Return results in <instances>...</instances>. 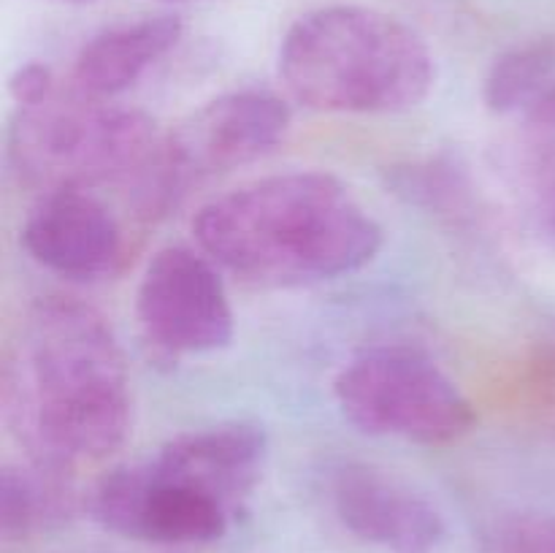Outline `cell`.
Returning a JSON list of instances; mask_svg holds the SVG:
<instances>
[{
  "instance_id": "cell-12",
  "label": "cell",
  "mask_w": 555,
  "mask_h": 553,
  "mask_svg": "<svg viewBox=\"0 0 555 553\" xmlns=\"http://www.w3.org/2000/svg\"><path fill=\"white\" fill-rule=\"evenodd\" d=\"M179 38H182V22L173 14L144 16V20L106 27L76 54L70 90L95 101H108L130 90L150 65L177 47Z\"/></svg>"
},
{
  "instance_id": "cell-5",
  "label": "cell",
  "mask_w": 555,
  "mask_h": 553,
  "mask_svg": "<svg viewBox=\"0 0 555 553\" xmlns=\"http://www.w3.org/2000/svg\"><path fill=\"white\" fill-rule=\"evenodd\" d=\"M334 396L341 415L372 437L442 448L477 426L464 390L412 347H374L356 356L336 374Z\"/></svg>"
},
{
  "instance_id": "cell-9",
  "label": "cell",
  "mask_w": 555,
  "mask_h": 553,
  "mask_svg": "<svg viewBox=\"0 0 555 553\" xmlns=\"http://www.w3.org/2000/svg\"><path fill=\"white\" fill-rule=\"evenodd\" d=\"M331 507L352 537L385 553H437L448 540L437 504L377 466H339L331 477Z\"/></svg>"
},
{
  "instance_id": "cell-16",
  "label": "cell",
  "mask_w": 555,
  "mask_h": 553,
  "mask_svg": "<svg viewBox=\"0 0 555 553\" xmlns=\"http://www.w3.org/2000/svg\"><path fill=\"white\" fill-rule=\"evenodd\" d=\"M493 553H555L553 513H515L493 529Z\"/></svg>"
},
{
  "instance_id": "cell-8",
  "label": "cell",
  "mask_w": 555,
  "mask_h": 553,
  "mask_svg": "<svg viewBox=\"0 0 555 553\" xmlns=\"http://www.w3.org/2000/svg\"><path fill=\"white\" fill-rule=\"evenodd\" d=\"M135 320L146 345L168 358L222 350L236 331L217 263L184 244L152 255L135 291Z\"/></svg>"
},
{
  "instance_id": "cell-15",
  "label": "cell",
  "mask_w": 555,
  "mask_h": 553,
  "mask_svg": "<svg viewBox=\"0 0 555 553\" xmlns=\"http://www.w3.org/2000/svg\"><path fill=\"white\" fill-rule=\"evenodd\" d=\"M515 173L526 220L555 249V136L526 146Z\"/></svg>"
},
{
  "instance_id": "cell-19",
  "label": "cell",
  "mask_w": 555,
  "mask_h": 553,
  "mask_svg": "<svg viewBox=\"0 0 555 553\" xmlns=\"http://www.w3.org/2000/svg\"><path fill=\"white\" fill-rule=\"evenodd\" d=\"M171 3H182V0H171Z\"/></svg>"
},
{
  "instance_id": "cell-1",
  "label": "cell",
  "mask_w": 555,
  "mask_h": 553,
  "mask_svg": "<svg viewBox=\"0 0 555 553\" xmlns=\"http://www.w3.org/2000/svg\"><path fill=\"white\" fill-rule=\"evenodd\" d=\"M3 410L30 464L43 470L70 475L117 453L133 401L106 318L76 298H38L5 356Z\"/></svg>"
},
{
  "instance_id": "cell-17",
  "label": "cell",
  "mask_w": 555,
  "mask_h": 553,
  "mask_svg": "<svg viewBox=\"0 0 555 553\" xmlns=\"http://www.w3.org/2000/svg\"><path fill=\"white\" fill-rule=\"evenodd\" d=\"M9 92L16 106L27 108L52 98L57 92V85H54V76L47 65L27 63L14 70V76L9 81Z\"/></svg>"
},
{
  "instance_id": "cell-2",
  "label": "cell",
  "mask_w": 555,
  "mask_h": 553,
  "mask_svg": "<svg viewBox=\"0 0 555 553\" xmlns=\"http://www.w3.org/2000/svg\"><path fill=\"white\" fill-rule=\"evenodd\" d=\"M198 247L258 287H304L372 263L383 228L334 173L287 171L238 184L193 220Z\"/></svg>"
},
{
  "instance_id": "cell-3",
  "label": "cell",
  "mask_w": 555,
  "mask_h": 553,
  "mask_svg": "<svg viewBox=\"0 0 555 553\" xmlns=\"http://www.w3.org/2000/svg\"><path fill=\"white\" fill-rule=\"evenodd\" d=\"M280 76L314 112L396 114L426 101L437 68L426 41L396 16L323 5L287 27Z\"/></svg>"
},
{
  "instance_id": "cell-11",
  "label": "cell",
  "mask_w": 555,
  "mask_h": 553,
  "mask_svg": "<svg viewBox=\"0 0 555 553\" xmlns=\"http://www.w3.org/2000/svg\"><path fill=\"white\" fill-rule=\"evenodd\" d=\"M155 455L236 510L263 477L269 437L258 423H217L177 434Z\"/></svg>"
},
{
  "instance_id": "cell-7",
  "label": "cell",
  "mask_w": 555,
  "mask_h": 553,
  "mask_svg": "<svg viewBox=\"0 0 555 553\" xmlns=\"http://www.w3.org/2000/svg\"><path fill=\"white\" fill-rule=\"evenodd\" d=\"M95 524L119 537L155 545H204L220 540L233 507L157 455L98 477L85 497Z\"/></svg>"
},
{
  "instance_id": "cell-14",
  "label": "cell",
  "mask_w": 555,
  "mask_h": 553,
  "mask_svg": "<svg viewBox=\"0 0 555 553\" xmlns=\"http://www.w3.org/2000/svg\"><path fill=\"white\" fill-rule=\"evenodd\" d=\"M555 87V38L507 49L491 65L482 98L493 114H529Z\"/></svg>"
},
{
  "instance_id": "cell-6",
  "label": "cell",
  "mask_w": 555,
  "mask_h": 553,
  "mask_svg": "<svg viewBox=\"0 0 555 553\" xmlns=\"http://www.w3.org/2000/svg\"><path fill=\"white\" fill-rule=\"evenodd\" d=\"M291 128V108L269 90H236L204 103L171 136L139 195L144 215L168 209L190 182L269 155Z\"/></svg>"
},
{
  "instance_id": "cell-4",
  "label": "cell",
  "mask_w": 555,
  "mask_h": 553,
  "mask_svg": "<svg viewBox=\"0 0 555 553\" xmlns=\"http://www.w3.org/2000/svg\"><path fill=\"white\" fill-rule=\"evenodd\" d=\"M163 136L135 108L108 106L81 92H54L20 108L9 133V157L25 182L49 190L130 184L139 190L160 157Z\"/></svg>"
},
{
  "instance_id": "cell-13",
  "label": "cell",
  "mask_w": 555,
  "mask_h": 553,
  "mask_svg": "<svg viewBox=\"0 0 555 553\" xmlns=\"http://www.w3.org/2000/svg\"><path fill=\"white\" fill-rule=\"evenodd\" d=\"M70 475L43 466H5L0 477V531L5 540H25L57 524L74 510Z\"/></svg>"
},
{
  "instance_id": "cell-18",
  "label": "cell",
  "mask_w": 555,
  "mask_h": 553,
  "mask_svg": "<svg viewBox=\"0 0 555 553\" xmlns=\"http://www.w3.org/2000/svg\"><path fill=\"white\" fill-rule=\"evenodd\" d=\"M65 3H87V0H65Z\"/></svg>"
},
{
  "instance_id": "cell-10",
  "label": "cell",
  "mask_w": 555,
  "mask_h": 553,
  "mask_svg": "<svg viewBox=\"0 0 555 553\" xmlns=\"http://www.w3.org/2000/svg\"><path fill=\"white\" fill-rule=\"evenodd\" d=\"M22 247L63 280L95 282L122 263L125 231L90 190H49L22 226Z\"/></svg>"
}]
</instances>
